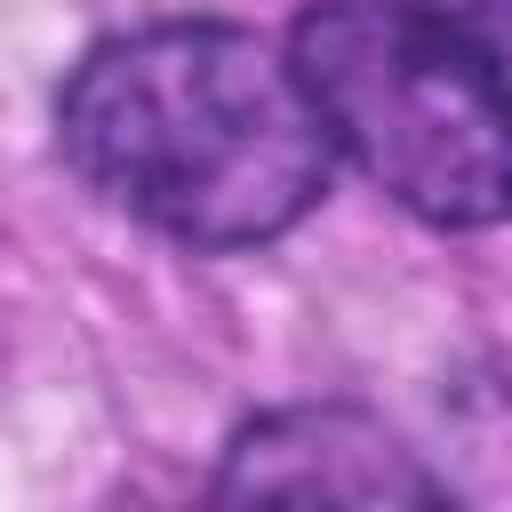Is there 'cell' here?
Masks as SVG:
<instances>
[{"label":"cell","mask_w":512,"mask_h":512,"mask_svg":"<svg viewBox=\"0 0 512 512\" xmlns=\"http://www.w3.org/2000/svg\"><path fill=\"white\" fill-rule=\"evenodd\" d=\"M216 496L224 504H248V496H280V504H440L448 488L368 408L304 400V408H272V416L232 432Z\"/></svg>","instance_id":"3957f363"},{"label":"cell","mask_w":512,"mask_h":512,"mask_svg":"<svg viewBox=\"0 0 512 512\" xmlns=\"http://www.w3.org/2000/svg\"><path fill=\"white\" fill-rule=\"evenodd\" d=\"M288 56L328 144L408 216L440 232L512 216V88L416 0H312Z\"/></svg>","instance_id":"7a4b0ae2"},{"label":"cell","mask_w":512,"mask_h":512,"mask_svg":"<svg viewBox=\"0 0 512 512\" xmlns=\"http://www.w3.org/2000/svg\"><path fill=\"white\" fill-rule=\"evenodd\" d=\"M440 32H456L504 88H512V0H416Z\"/></svg>","instance_id":"277c9868"},{"label":"cell","mask_w":512,"mask_h":512,"mask_svg":"<svg viewBox=\"0 0 512 512\" xmlns=\"http://www.w3.org/2000/svg\"><path fill=\"white\" fill-rule=\"evenodd\" d=\"M56 144L88 192L176 248H256L328 192V128L296 56L240 24H144L56 96Z\"/></svg>","instance_id":"6da1fadb"}]
</instances>
